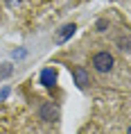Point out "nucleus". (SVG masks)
<instances>
[{
	"mask_svg": "<svg viewBox=\"0 0 131 134\" xmlns=\"http://www.w3.org/2000/svg\"><path fill=\"white\" fill-rule=\"evenodd\" d=\"M11 73H14V66H11V64H0V82L7 80Z\"/></svg>",
	"mask_w": 131,
	"mask_h": 134,
	"instance_id": "423d86ee",
	"label": "nucleus"
},
{
	"mask_svg": "<svg viewBox=\"0 0 131 134\" xmlns=\"http://www.w3.org/2000/svg\"><path fill=\"white\" fill-rule=\"evenodd\" d=\"M93 66L97 73H109L113 68V55L111 52H97L93 57Z\"/></svg>",
	"mask_w": 131,
	"mask_h": 134,
	"instance_id": "f257e3e1",
	"label": "nucleus"
},
{
	"mask_svg": "<svg viewBox=\"0 0 131 134\" xmlns=\"http://www.w3.org/2000/svg\"><path fill=\"white\" fill-rule=\"evenodd\" d=\"M75 30H77V25H75V23H68V25H63V27H61V32L57 34V39H54V41H57V43H63L66 39H70V36L75 34Z\"/></svg>",
	"mask_w": 131,
	"mask_h": 134,
	"instance_id": "20e7f679",
	"label": "nucleus"
},
{
	"mask_svg": "<svg viewBox=\"0 0 131 134\" xmlns=\"http://www.w3.org/2000/svg\"><path fill=\"white\" fill-rule=\"evenodd\" d=\"M39 114H41V118H43V120H48V123H52V120L59 118V109H57L52 102H45V105L41 107V111H39Z\"/></svg>",
	"mask_w": 131,
	"mask_h": 134,
	"instance_id": "f03ea898",
	"label": "nucleus"
},
{
	"mask_svg": "<svg viewBox=\"0 0 131 134\" xmlns=\"http://www.w3.org/2000/svg\"><path fill=\"white\" fill-rule=\"evenodd\" d=\"M5 96H7V89H5V91H0V100L5 98Z\"/></svg>",
	"mask_w": 131,
	"mask_h": 134,
	"instance_id": "1a4fd4ad",
	"label": "nucleus"
},
{
	"mask_svg": "<svg viewBox=\"0 0 131 134\" xmlns=\"http://www.w3.org/2000/svg\"><path fill=\"white\" fill-rule=\"evenodd\" d=\"M57 82V71L54 68H45V71L41 73V84L43 86H52Z\"/></svg>",
	"mask_w": 131,
	"mask_h": 134,
	"instance_id": "39448f33",
	"label": "nucleus"
},
{
	"mask_svg": "<svg viewBox=\"0 0 131 134\" xmlns=\"http://www.w3.org/2000/svg\"><path fill=\"white\" fill-rule=\"evenodd\" d=\"M106 25H109L106 21H97V30H99V32H104V30H106Z\"/></svg>",
	"mask_w": 131,
	"mask_h": 134,
	"instance_id": "0eeeda50",
	"label": "nucleus"
},
{
	"mask_svg": "<svg viewBox=\"0 0 131 134\" xmlns=\"http://www.w3.org/2000/svg\"><path fill=\"white\" fill-rule=\"evenodd\" d=\"M120 46H122V50H131V43L124 41V39H120Z\"/></svg>",
	"mask_w": 131,
	"mask_h": 134,
	"instance_id": "6e6552de",
	"label": "nucleus"
},
{
	"mask_svg": "<svg viewBox=\"0 0 131 134\" xmlns=\"http://www.w3.org/2000/svg\"><path fill=\"white\" fill-rule=\"evenodd\" d=\"M127 134H131V127H129V132H127Z\"/></svg>",
	"mask_w": 131,
	"mask_h": 134,
	"instance_id": "9d476101",
	"label": "nucleus"
},
{
	"mask_svg": "<svg viewBox=\"0 0 131 134\" xmlns=\"http://www.w3.org/2000/svg\"><path fill=\"white\" fill-rule=\"evenodd\" d=\"M72 77H75L77 86H86L88 84V73H86V68H82V66H75V68H72Z\"/></svg>",
	"mask_w": 131,
	"mask_h": 134,
	"instance_id": "7ed1b4c3",
	"label": "nucleus"
}]
</instances>
